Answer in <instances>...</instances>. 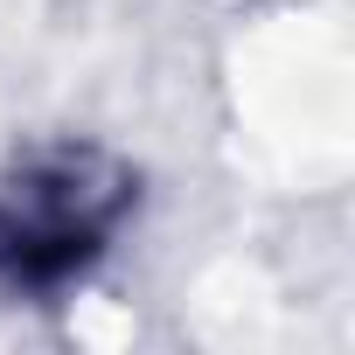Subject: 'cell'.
<instances>
[{"instance_id":"6da1fadb","label":"cell","mask_w":355,"mask_h":355,"mask_svg":"<svg viewBox=\"0 0 355 355\" xmlns=\"http://www.w3.org/2000/svg\"><path fill=\"white\" fill-rule=\"evenodd\" d=\"M132 167L98 146H42L0 174V286H70L125 223Z\"/></svg>"}]
</instances>
